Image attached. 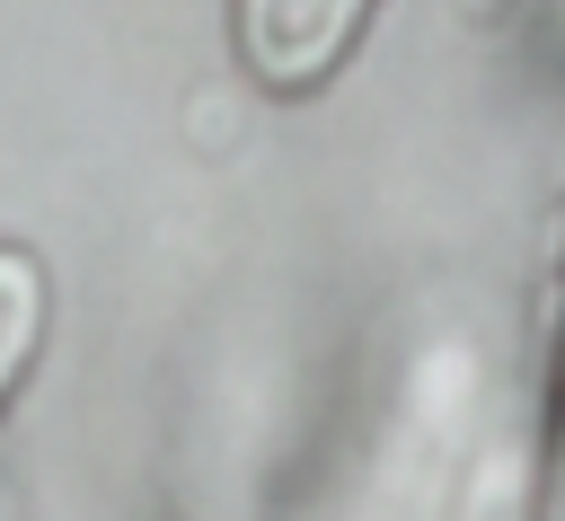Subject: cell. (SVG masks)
<instances>
[{"label":"cell","instance_id":"3","mask_svg":"<svg viewBox=\"0 0 565 521\" xmlns=\"http://www.w3.org/2000/svg\"><path fill=\"white\" fill-rule=\"evenodd\" d=\"M547 521H565V380H556V477H547Z\"/></svg>","mask_w":565,"mask_h":521},{"label":"cell","instance_id":"1","mask_svg":"<svg viewBox=\"0 0 565 521\" xmlns=\"http://www.w3.org/2000/svg\"><path fill=\"white\" fill-rule=\"evenodd\" d=\"M362 26H371V0H238L230 9L238 62L265 88H318L353 53Z\"/></svg>","mask_w":565,"mask_h":521},{"label":"cell","instance_id":"2","mask_svg":"<svg viewBox=\"0 0 565 521\" xmlns=\"http://www.w3.org/2000/svg\"><path fill=\"white\" fill-rule=\"evenodd\" d=\"M35 344H44V265L26 247H0V406L18 397Z\"/></svg>","mask_w":565,"mask_h":521}]
</instances>
